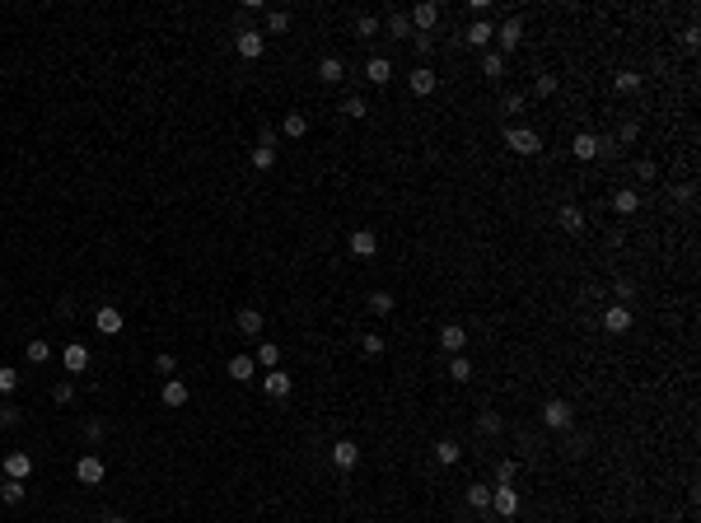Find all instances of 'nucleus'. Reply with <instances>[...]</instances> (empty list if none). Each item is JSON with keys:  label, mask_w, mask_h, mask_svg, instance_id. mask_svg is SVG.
<instances>
[{"label": "nucleus", "mask_w": 701, "mask_h": 523, "mask_svg": "<svg viewBox=\"0 0 701 523\" xmlns=\"http://www.w3.org/2000/svg\"><path fill=\"white\" fill-rule=\"evenodd\" d=\"M285 29H290V15H285V10H271V15H266V33H285Z\"/></svg>", "instance_id": "nucleus-37"}, {"label": "nucleus", "mask_w": 701, "mask_h": 523, "mask_svg": "<svg viewBox=\"0 0 701 523\" xmlns=\"http://www.w3.org/2000/svg\"><path fill=\"white\" fill-rule=\"evenodd\" d=\"M356 33H360V38H374V33H379V19H374V15H360V19H356Z\"/></svg>", "instance_id": "nucleus-40"}, {"label": "nucleus", "mask_w": 701, "mask_h": 523, "mask_svg": "<svg viewBox=\"0 0 701 523\" xmlns=\"http://www.w3.org/2000/svg\"><path fill=\"white\" fill-rule=\"evenodd\" d=\"M463 341H467V332H463L458 323H449L444 332H439V346H444V351H453V355L463 351Z\"/></svg>", "instance_id": "nucleus-24"}, {"label": "nucleus", "mask_w": 701, "mask_h": 523, "mask_svg": "<svg viewBox=\"0 0 701 523\" xmlns=\"http://www.w3.org/2000/svg\"><path fill=\"white\" fill-rule=\"evenodd\" d=\"M52 397H56V402H70V397H75V388H70V384H56V393H52Z\"/></svg>", "instance_id": "nucleus-49"}, {"label": "nucleus", "mask_w": 701, "mask_h": 523, "mask_svg": "<svg viewBox=\"0 0 701 523\" xmlns=\"http://www.w3.org/2000/svg\"><path fill=\"white\" fill-rule=\"evenodd\" d=\"M370 313H393V294H370Z\"/></svg>", "instance_id": "nucleus-39"}, {"label": "nucleus", "mask_w": 701, "mask_h": 523, "mask_svg": "<svg viewBox=\"0 0 701 523\" xmlns=\"http://www.w3.org/2000/svg\"><path fill=\"white\" fill-rule=\"evenodd\" d=\"M467 505L486 509V505H491V486H467Z\"/></svg>", "instance_id": "nucleus-33"}, {"label": "nucleus", "mask_w": 701, "mask_h": 523, "mask_svg": "<svg viewBox=\"0 0 701 523\" xmlns=\"http://www.w3.org/2000/svg\"><path fill=\"white\" fill-rule=\"evenodd\" d=\"M407 19H412V24H416V29L425 33V29H435V19H439V5H430V0H421V5H416V10H412Z\"/></svg>", "instance_id": "nucleus-18"}, {"label": "nucleus", "mask_w": 701, "mask_h": 523, "mask_svg": "<svg viewBox=\"0 0 701 523\" xmlns=\"http://www.w3.org/2000/svg\"><path fill=\"white\" fill-rule=\"evenodd\" d=\"M342 75H346L342 56H323V61H318V79H323V84H337Z\"/></svg>", "instance_id": "nucleus-21"}, {"label": "nucleus", "mask_w": 701, "mask_h": 523, "mask_svg": "<svg viewBox=\"0 0 701 523\" xmlns=\"http://www.w3.org/2000/svg\"><path fill=\"white\" fill-rule=\"evenodd\" d=\"M29 360L33 365H47V360H52V346H47V341H29Z\"/></svg>", "instance_id": "nucleus-38"}, {"label": "nucleus", "mask_w": 701, "mask_h": 523, "mask_svg": "<svg viewBox=\"0 0 701 523\" xmlns=\"http://www.w3.org/2000/svg\"><path fill=\"white\" fill-rule=\"evenodd\" d=\"M93 327H98V332H103V337H117V332H122V327H126V318H122V308H112V304H103V308H98V313H93Z\"/></svg>", "instance_id": "nucleus-5"}, {"label": "nucleus", "mask_w": 701, "mask_h": 523, "mask_svg": "<svg viewBox=\"0 0 701 523\" xmlns=\"http://www.w3.org/2000/svg\"><path fill=\"white\" fill-rule=\"evenodd\" d=\"M351 252H356V257H374V252H379L374 229H356V234H351Z\"/></svg>", "instance_id": "nucleus-16"}, {"label": "nucleus", "mask_w": 701, "mask_h": 523, "mask_svg": "<svg viewBox=\"0 0 701 523\" xmlns=\"http://www.w3.org/2000/svg\"><path fill=\"white\" fill-rule=\"evenodd\" d=\"M389 33H393V38H412V19H407V15H389Z\"/></svg>", "instance_id": "nucleus-35"}, {"label": "nucleus", "mask_w": 701, "mask_h": 523, "mask_svg": "<svg viewBox=\"0 0 701 523\" xmlns=\"http://www.w3.org/2000/svg\"><path fill=\"white\" fill-rule=\"evenodd\" d=\"M155 370H159V374H173V370H178V360H173L169 351H164V355H159V360H155Z\"/></svg>", "instance_id": "nucleus-47"}, {"label": "nucleus", "mask_w": 701, "mask_h": 523, "mask_svg": "<svg viewBox=\"0 0 701 523\" xmlns=\"http://www.w3.org/2000/svg\"><path fill=\"white\" fill-rule=\"evenodd\" d=\"M342 112H346V117H365L370 108H365V98H346V103H342Z\"/></svg>", "instance_id": "nucleus-41"}, {"label": "nucleus", "mask_w": 701, "mask_h": 523, "mask_svg": "<svg viewBox=\"0 0 701 523\" xmlns=\"http://www.w3.org/2000/svg\"><path fill=\"white\" fill-rule=\"evenodd\" d=\"M571 420H575V411H571V402L552 397V402H547V407H543V425H547V430H566Z\"/></svg>", "instance_id": "nucleus-2"}, {"label": "nucleus", "mask_w": 701, "mask_h": 523, "mask_svg": "<svg viewBox=\"0 0 701 523\" xmlns=\"http://www.w3.org/2000/svg\"><path fill=\"white\" fill-rule=\"evenodd\" d=\"M252 374H257V360H252V355H234L229 360V379L234 384H248Z\"/></svg>", "instance_id": "nucleus-17"}, {"label": "nucleus", "mask_w": 701, "mask_h": 523, "mask_svg": "<svg viewBox=\"0 0 701 523\" xmlns=\"http://www.w3.org/2000/svg\"><path fill=\"white\" fill-rule=\"evenodd\" d=\"M365 75H370L374 84H389V79H393V66H389V56H370V61H365Z\"/></svg>", "instance_id": "nucleus-20"}, {"label": "nucleus", "mask_w": 701, "mask_h": 523, "mask_svg": "<svg viewBox=\"0 0 701 523\" xmlns=\"http://www.w3.org/2000/svg\"><path fill=\"white\" fill-rule=\"evenodd\" d=\"M557 220H561V229H566V234H580V229H585V215H580V206H561Z\"/></svg>", "instance_id": "nucleus-23"}, {"label": "nucleus", "mask_w": 701, "mask_h": 523, "mask_svg": "<svg viewBox=\"0 0 701 523\" xmlns=\"http://www.w3.org/2000/svg\"><path fill=\"white\" fill-rule=\"evenodd\" d=\"M280 131H285V136H304V131H309V117H304V112H285Z\"/></svg>", "instance_id": "nucleus-30"}, {"label": "nucleus", "mask_w": 701, "mask_h": 523, "mask_svg": "<svg viewBox=\"0 0 701 523\" xmlns=\"http://www.w3.org/2000/svg\"><path fill=\"white\" fill-rule=\"evenodd\" d=\"M449 379H453V384H467V379H472V365H467L463 355H453V360H449Z\"/></svg>", "instance_id": "nucleus-32"}, {"label": "nucleus", "mask_w": 701, "mask_h": 523, "mask_svg": "<svg viewBox=\"0 0 701 523\" xmlns=\"http://www.w3.org/2000/svg\"><path fill=\"white\" fill-rule=\"evenodd\" d=\"M84 439L98 444V439H103V420H89V425H84Z\"/></svg>", "instance_id": "nucleus-46"}, {"label": "nucleus", "mask_w": 701, "mask_h": 523, "mask_svg": "<svg viewBox=\"0 0 701 523\" xmlns=\"http://www.w3.org/2000/svg\"><path fill=\"white\" fill-rule=\"evenodd\" d=\"M491 509H496V514H505V519H510V514H519V491H514V486H496V491H491Z\"/></svg>", "instance_id": "nucleus-9"}, {"label": "nucleus", "mask_w": 701, "mask_h": 523, "mask_svg": "<svg viewBox=\"0 0 701 523\" xmlns=\"http://www.w3.org/2000/svg\"><path fill=\"white\" fill-rule=\"evenodd\" d=\"M183 402H187V384L183 379H169L164 384V407H183Z\"/></svg>", "instance_id": "nucleus-28"}, {"label": "nucleus", "mask_w": 701, "mask_h": 523, "mask_svg": "<svg viewBox=\"0 0 701 523\" xmlns=\"http://www.w3.org/2000/svg\"><path fill=\"white\" fill-rule=\"evenodd\" d=\"M603 327L612 332V337H617V332H626V327H631V308H626V304H612V308L603 313Z\"/></svg>", "instance_id": "nucleus-13"}, {"label": "nucleus", "mask_w": 701, "mask_h": 523, "mask_svg": "<svg viewBox=\"0 0 701 523\" xmlns=\"http://www.w3.org/2000/svg\"><path fill=\"white\" fill-rule=\"evenodd\" d=\"M612 206H617V215H636V206H640V192H636V187H622V192L612 197Z\"/></svg>", "instance_id": "nucleus-22"}, {"label": "nucleus", "mask_w": 701, "mask_h": 523, "mask_svg": "<svg viewBox=\"0 0 701 523\" xmlns=\"http://www.w3.org/2000/svg\"><path fill=\"white\" fill-rule=\"evenodd\" d=\"M458 453H463V448L453 444V439H439V444H435V458L444 462V467H453V462H458Z\"/></svg>", "instance_id": "nucleus-31"}, {"label": "nucleus", "mask_w": 701, "mask_h": 523, "mask_svg": "<svg viewBox=\"0 0 701 523\" xmlns=\"http://www.w3.org/2000/svg\"><path fill=\"white\" fill-rule=\"evenodd\" d=\"M360 346H365V355H384V337H374V332L360 341Z\"/></svg>", "instance_id": "nucleus-45"}, {"label": "nucleus", "mask_w": 701, "mask_h": 523, "mask_svg": "<svg viewBox=\"0 0 701 523\" xmlns=\"http://www.w3.org/2000/svg\"><path fill=\"white\" fill-rule=\"evenodd\" d=\"M571 154H575V159H585V164H589V159H598V136L580 131V136L571 140Z\"/></svg>", "instance_id": "nucleus-15"}, {"label": "nucleus", "mask_w": 701, "mask_h": 523, "mask_svg": "<svg viewBox=\"0 0 701 523\" xmlns=\"http://www.w3.org/2000/svg\"><path fill=\"white\" fill-rule=\"evenodd\" d=\"M500 425H505V420H500L496 411H482V416H477V430H482V434H500Z\"/></svg>", "instance_id": "nucleus-34"}, {"label": "nucleus", "mask_w": 701, "mask_h": 523, "mask_svg": "<svg viewBox=\"0 0 701 523\" xmlns=\"http://www.w3.org/2000/svg\"><path fill=\"white\" fill-rule=\"evenodd\" d=\"M636 131H640L636 122H622V131H617V140H636Z\"/></svg>", "instance_id": "nucleus-50"}, {"label": "nucleus", "mask_w": 701, "mask_h": 523, "mask_svg": "<svg viewBox=\"0 0 701 523\" xmlns=\"http://www.w3.org/2000/svg\"><path fill=\"white\" fill-rule=\"evenodd\" d=\"M103 523H126V519H117V514H108V519H103Z\"/></svg>", "instance_id": "nucleus-51"}, {"label": "nucleus", "mask_w": 701, "mask_h": 523, "mask_svg": "<svg viewBox=\"0 0 701 523\" xmlns=\"http://www.w3.org/2000/svg\"><path fill=\"white\" fill-rule=\"evenodd\" d=\"M276 164V131L271 126H262V136H257V150H252V169H271Z\"/></svg>", "instance_id": "nucleus-1"}, {"label": "nucleus", "mask_w": 701, "mask_h": 523, "mask_svg": "<svg viewBox=\"0 0 701 523\" xmlns=\"http://www.w3.org/2000/svg\"><path fill=\"white\" fill-rule=\"evenodd\" d=\"M266 52V38L262 29H239V56H248V61H257Z\"/></svg>", "instance_id": "nucleus-7"}, {"label": "nucleus", "mask_w": 701, "mask_h": 523, "mask_svg": "<svg viewBox=\"0 0 701 523\" xmlns=\"http://www.w3.org/2000/svg\"><path fill=\"white\" fill-rule=\"evenodd\" d=\"M252 360H257V370H276V365H280V346H271V341H262V346H257V355H252Z\"/></svg>", "instance_id": "nucleus-26"}, {"label": "nucleus", "mask_w": 701, "mask_h": 523, "mask_svg": "<svg viewBox=\"0 0 701 523\" xmlns=\"http://www.w3.org/2000/svg\"><path fill=\"white\" fill-rule=\"evenodd\" d=\"M612 84H617V89H622V93H631V89H636V84H640V75H631V70H622V75L612 79Z\"/></svg>", "instance_id": "nucleus-42"}, {"label": "nucleus", "mask_w": 701, "mask_h": 523, "mask_svg": "<svg viewBox=\"0 0 701 523\" xmlns=\"http://www.w3.org/2000/svg\"><path fill=\"white\" fill-rule=\"evenodd\" d=\"M482 75H486V79H500V75H505V56H500V52H482Z\"/></svg>", "instance_id": "nucleus-27"}, {"label": "nucleus", "mask_w": 701, "mask_h": 523, "mask_svg": "<svg viewBox=\"0 0 701 523\" xmlns=\"http://www.w3.org/2000/svg\"><path fill=\"white\" fill-rule=\"evenodd\" d=\"M239 332H243V337H257V332H262V313H257V308H239Z\"/></svg>", "instance_id": "nucleus-25"}, {"label": "nucleus", "mask_w": 701, "mask_h": 523, "mask_svg": "<svg viewBox=\"0 0 701 523\" xmlns=\"http://www.w3.org/2000/svg\"><path fill=\"white\" fill-rule=\"evenodd\" d=\"M356 462H360V448L351 444V439H337V444H332V467H337V472H351Z\"/></svg>", "instance_id": "nucleus-8"}, {"label": "nucleus", "mask_w": 701, "mask_h": 523, "mask_svg": "<svg viewBox=\"0 0 701 523\" xmlns=\"http://www.w3.org/2000/svg\"><path fill=\"white\" fill-rule=\"evenodd\" d=\"M61 365H66L70 374H84V370H89V346H80V341H70V346L61 351Z\"/></svg>", "instance_id": "nucleus-10"}, {"label": "nucleus", "mask_w": 701, "mask_h": 523, "mask_svg": "<svg viewBox=\"0 0 701 523\" xmlns=\"http://www.w3.org/2000/svg\"><path fill=\"white\" fill-rule=\"evenodd\" d=\"M538 93L552 98V93H557V75H538Z\"/></svg>", "instance_id": "nucleus-44"}, {"label": "nucleus", "mask_w": 701, "mask_h": 523, "mask_svg": "<svg viewBox=\"0 0 701 523\" xmlns=\"http://www.w3.org/2000/svg\"><path fill=\"white\" fill-rule=\"evenodd\" d=\"M505 145H510V150H519V154H538V150H543L538 131H529V126H510V131H505Z\"/></svg>", "instance_id": "nucleus-3"}, {"label": "nucleus", "mask_w": 701, "mask_h": 523, "mask_svg": "<svg viewBox=\"0 0 701 523\" xmlns=\"http://www.w3.org/2000/svg\"><path fill=\"white\" fill-rule=\"evenodd\" d=\"M496 43H500V56L514 52V47L524 43V19H505V24L496 29Z\"/></svg>", "instance_id": "nucleus-6"}, {"label": "nucleus", "mask_w": 701, "mask_h": 523, "mask_svg": "<svg viewBox=\"0 0 701 523\" xmlns=\"http://www.w3.org/2000/svg\"><path fill=\"white\" fill-rule=\"evenodd\" d=\"M0 500H5V505H19V500H24V481L0 477Z\"/></svg>", "instance_id": "nucleus-29"}, {"label": "nucleus", "mask_w": 701, "mask_h": 523, "mask_svg": "<svg viewBox=\"0 0 701 523\" xmlns=\"http://www.w3.org/2000/svg\"><path fill=\"white\" fill-rule=\"evenodd\" d=\"M0 472H5V477H15V481H24V477L33 472V458H29V453H5Z\"/></svg>", "instance_id": "nucleus-12"}, {"label": "nucleus", "mask_w": 701, "mask_h": 523, "mask_svg": "<svg viewBox=\"0 0 701 523\" xmlns=\"http://www.w3.org/2000/svg\"><path fill=\"white\" fill-rule=\"evenodd\" d=\"M103 472H108V467H103V458H93V453L75 458V481H80V486H98V481H103Z\"/></svg>", "instance_id": "nucleus-4"}, {"label": "nucleus", "mask_w": 701, "mask_h": 523, "mask_svg": "<svg viewBox=\"0 0 701 523\" xmlns=\"http://www.w3.org/2000/svg\"><path fill=\"white\" fill-rule=\"evenodd\" d=\"M0 425H19V407H0Z\"/></svg>", "instance_id": "nucleus-48"}, {"label": "nucleus", "mask_w": 701, "mask_h": 523, "mask_svg": "<svg viewBox=\"0 0 701 523\" xmlns=\"http://www.w3.org/2000/svg\"><path fill=\"white\" fill-rule=\"evenodd\" d=\"M514 477H519V462H514V458H505V462L496 467V481H500V486H510Z\"/></svg>", "instance_id": "nucleus-36"}, {"label": "nucleus", "mask_w": 701, "mask_h": 523, "mask_svg": "<svg viewBox=\"0 0 701 523\" xmlns=\"http://www.w3.org/2000/svg\"><path fill=\"white\" fill-rule=\"evenodd\" d=\"M435 84H439V79H435V70H430V66H416V70H412V93H416V98L435 93Z\"/></svg>", "instance_id": "nucleus-14"}, {"label": "nucleus", "mask_w": 701, "mask_h": 523, "mask_svg": "<svg viewBox=\"0 0 701 523\" xmlns=\"http://www.w3.org/2000/svg\"><path fill=\"white\" fill-rule=\"evenodd\" d=\"M491 38H496V24H491V19H477V24L467 29V43L482 47V52H486V43H491Z\"/></svg>", "instance_id": "nucleus-19"}, {"label": "nucleus", "mask_w": 701, "mask_h": 523, "mask_svg": "<svg viewBox=\"0 0 701 523\" xmlns=\"http://www.w3.org/2000/svg\"><path fill=\"white\" fill-rule=\"evenodd\" d=\"M262 388L271 393V397H290V388H295V379H290L285 370H266V374H262Z\"/></svg>", "instance_id": "nucleus-11"}, {"label": "nucleus", "mask_w": 701, "mask_h": 523, "mask_svg": "<svg viewBox=\"0 0 701 523\" xmlns=\"http://www.w3.org/2000/svg\"><path fill=\"white\" fill-rule=\"evenodd\" d=\"M19 388V374L15 370H0V393H15Z\"/></svg>", "instance_id": "nucleus-43"}]
</instances>
